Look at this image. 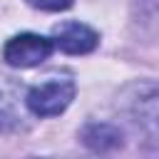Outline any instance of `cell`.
<instances>
[{
  "label": "cell",
  "mask_w": 159,
  "mask_h": 159,
  "mask_svg": "<svg viewBox=\"0 0 159 159\" xmlns=\"http://www.w3.org/2000/svg\"><path fill=\"white\" fill-rule=\"evenodd\" d=\"M75 99V82L72 77H50L47 82L32 87L25 94V104L35 117H55L70 107Z\"/></svg>",
  "instance_id": "6da1fadb"
},
{
  "label": "cell",
  "mask_w": 159,
  "mask_h": 159,
  "mask_svg": "<svg viewBox=\"0 0 159 159\" xmlns=\"http://www.w3.org/2000/svg\"><path fill=\"white\" fill-rule=\"evenodd\" d=\"M52 47H55L52 40H47L42 35L22 32V35H15L5 42L2 60L10 67H35V65H40L50 57Z\"/></svg>",
  "instance_id": "7a4b0ae2"
},
{
  "label": "cell",
  "mask_w": 159,
  "mask_h": 159,
  "mask_svg": "<svg viewBox=\"0 0 159 159\" xmlns=\"http://www.w3.org/2000/svg\"><path fill=\"white\" fill-rule=\"evenodd\" d=\"M52 42H55L62 52H67V55H87V52H92V50L97 47L99 35H97L92 27L82 25V22L67 20V22L55 25V30H52Z\"/></svg>",
  "instance_id": "3957f363"
},
{
  "label": "cell",
  "mask_w": 159,
  "mask_h": 159,
  "mask_svg": "<svg viewBox=\"0 0 159 159\" xmlns=\"http://www.w3.org/2000/svg\"><path fill=\"white\" fill-rule=\"evenodd\" d=\"M22 124L20 89L7 77H0V134H7Z\"/></svg>",
  "instance_id": "277c9868"
},
{
  "label": "cell",
  "mask_w": 159,
  "mask_h": 159,
  "mask_svg": "<svg viewBox=\"0 0 159 159\" xmlns=\"http://www.w3.org/2000/svg\"><path fill=\"white\" fill-rule=\"evenodd\" d=\"M82 142L94 152H109L122 144V132L112 124H89L82 132Z\"/></svg>",
  "instance_id": "5b68a950"
},
{
  "label": "cell",
  "mask_w": 159,
  "mask_h": 159,
  "mask_svg": "<svg viewBox=\"0 0 159 159\" xmlns=\"http://www.w3.org/2000/svg\"><path fill=\"white\" fill-rule=\"evenodd\" d=\"M32 7H40V10H50V12H60V10H67L72 5V0H27Z\"/></svg>",
  "instance_id": "8992f818"
}]
</instances>
